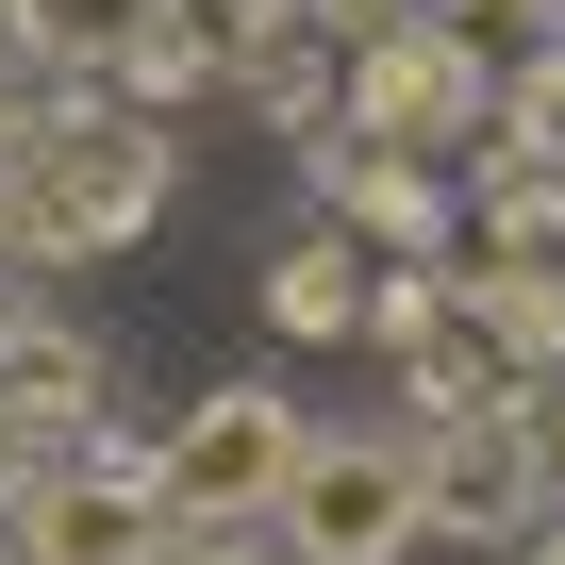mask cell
<instances>
[{
    "label": "cell",
    "mask_w": 565,
    "mask_h": 565,
    "mask_svg": "<svg viewBox=\"0 0 565 565\" xmlns=\"http://www.w3.org/2000/svg\"><path fill=\"white\" fill-rule=\"evenodd\" d=\"M167 183H183L167 117H134V100H67V117H34V134H18V183H0V249H34V266L150 249V233H167Z\"/></svg>",
    "instance_id": "6da1fadb"
},
{
    "label": "cell",
    "mask_w": 565,
    "mask_h": 565,
    "mask_svg": "<svg viewBox=\"0 0 565 565\" xmlns=\"http://www.w3.org/2000/svg\"><path fill=\"white\" fill-rule=\"evenodd\" d=\"M300 449H317V416L282 399V383H216V399H183L150 433V499L183 532H266L282 482H300Z\"/></svg>",
    "instance_id": "7a4b0ae2"
},
{
    "label": "cell",
    "mask_w": 565,
    "mask_h": 565,
    "mask_svg": "<svg viewBox=\"0 0 565 565\" xmlns=\"http://www.w3.org/2000/svg\"><path fill=\"white\" fill-rule=\"evenodd\" d=\"M167 532L183 515L150 499V433H100L0 499V565H167Z\"/></svg>",
    "instance_id": "3957f363"
},
{
    "label": "cell",
    "mask_w": 565,
    "mask_h": 565,
    "mask_svg": "<svg viewBox=\"0 0 565 565\" xmlns=\"http://www.w3.org/2000/svg\"><path fill=\"white\" fill-rule=\"evenodd\" d=\"M266 532H282V565H416V548H433V515H416V433H317Z\"/></svg>",
    "instance_id": "277c9868"
},
{
    "label": "cell",
    "mask_w": 565,
    "mask_h": 565,
    "mask_svg": "<svg viewBox=\"0 0 565 565\" xmlns=\"http://www.w3.org/2000/svg\"><path fill=\"white\" fill-rule=\"evenodd\" d=\"M482 117H499V100H482V51H466L449 18H383V34L350 51V117H333V134L433 167V150H482Z\"/></svg>",
    "instance_id": "5b68a950"
},
{
    "label": "cell",
    "mask_w": 565,
    "mask_h": 565,
    "mask_svg": "<svg viewBox=\"0 0 565 565\" xmlns=\"http://www.w3.org/2000/svg\"><path fill=\"white\" fill-rule=\"evenodd\" d=\"M416 515H433V532H466V548H515V532L548 515L532 416H515V399H499V416H433V433H416Z\"/></svg>",
    "instance_id": "8992f818"
},
{
    "label": "cell",
    "mask_w": 565,
    "mask_h": 565,
    "mask_svg": "<svg viewBox=\"0 0 565 565\" xmlns=\"http://www.w3.org/2000/svg\"><path fill=\"white\" fill-rule=\"evenodd\" d=\"M0 34H18L34 84H117V67L167 51L183 18H167V0H0Z\"/></svg>",
    "instance_id": "52a82bcc"
},
{
    "label": "cell",
    "mask_w": 565,
    "mask_h": 565,
    "mask_svg": "<svg viewBox=\"0 0 565 565\" xmlns=\"http://www.w3.org/2000/svg\"><path fill=\"white\" fill-rule=\"evenodd\" d=\"M100 333H51V317H0V433H34V449H84L100 416Z\"/></svg>",
    "instance_id": "ba28073f"
},
{
    "label": "cell",
    "mask_w": 565,
    "mask_h": 565,
    "mask_svg": "<svg viewBox=\"0 0 565 565\" xmlns=\"http://www.w3.org/2000/svg\"><path fill=\"white\" fill-rule=\"evenodd\" d=\"M317 183H333V233H383L399 266H416V249H449V200H433V167H416V150L317 134Z\"/></svg>",
    "instance_id": "9c48e42d"
},
{
    "label": "cell",
    "mask_w": 565,
    "mask_h": 565,
    "mask_svg": "<svg viewBox=\"0 0 565 565\" xmlns=\"http://www.w3.org/2000/svg\"><path fill=\"white\" fill-rule=\"evenodd\" d=\"M350 317H366V249H350L333 216L282 233V249H266V333H282V350H333Z\"/></svg>",
    "instance_id": "30bf717a"
},
{
    "label": "cell",
    "mask_w": 565,
    "mask_h": 565,
    "mask_svg": "<svg viewBox=\"0 0 565 565\" xmlns=\"http://www.w3.org/2000/svg\"><path fill=\"white\" fill-rule=\"evenodd\" d=\"M350 333H366V350H433V333H449V249H416L399 282H366V317H350Z\"/></svg>",
    "instance_id": "8fae6325"
},
{
    "label": "cell",
    "mask_w": 565,
    "mask_h": 565,
    "mask_svg": "<svg viewBox=\"0 0 565 565\" xmlns=\"http://www.w3.org/2000/svg\"><path fill=\"white\" fill-rule=\"evenodd\" d=\"M515 416H532V466H548V499H565V366H548V383H515Z\"/></svg>",
    "instance_id": "7c38bea8"
},
{
    "label": "cell",
    "mask_w": 565,
    "mask_h": 565,
    "mask_svg": "<svg viewBox=\"0 0 565 565\" xmlns=\"http://www.w3.org/2000/svg\"><path fill=\"white\" fill-rule=\"evenodd\" d=\"M300 18H317V34H350V51H366V34H383V18H416V0H300Z\"/></svg>",
    "instance_id": "4fadbf2b"
},
{
    "label": "cell",
    "mask_w": 565,
    "mask_h": 565,
    "mask_svg": "<svg viewBox=\"0 0 565 565\" xmlns=\"http://www.w3.org/2000/svg\"><path fill=\"white\" fill-rule=\"evenodd\" d=\"M515 565H565V499H548V515H532V532H515Z\"/></svg>",
    "instance_id": "5bb4252c"
}]
</instances>
